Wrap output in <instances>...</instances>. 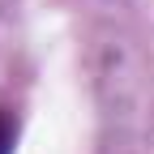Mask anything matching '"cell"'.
<instances>
[{
  "instance_id": "6da1fadb",
  "label": "cell",
  "mask_w": 154,
  "mask_h": 154,
  "mask_svg": "<svg viewBox=\"0 0 154 154\" xmlns=\"http://www.w3.org/2000/svg\"><path fill=\"white\" fill-rule=\"evenodd\" d=\"M13 141H17V120L0 107V154H13Z\"/></svg>"
}]
</instances>
